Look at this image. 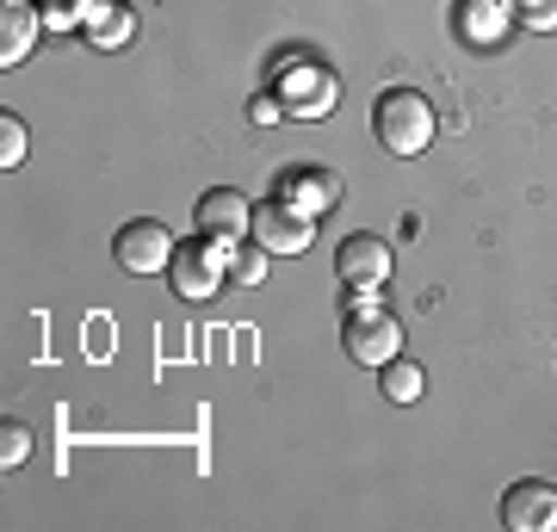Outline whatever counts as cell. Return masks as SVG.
Listing matches in <instances>:
<instances>
[{
  "mask_svg": "<svg viewBox=\"0 0 557 532\" xmlns=\"http://www.w3.org/2000/svg\"><path fill=\"white\" fill-rule=\"evenodd\" d=\"M434 131H440L434 106H428V94H416V87H384L379 106H372V137H379L391 156H403V161L428 156Z\"/></svg>",
  "mask_w": 557,
  "mask_h": 532,
  "instance_id": "1",
  "label": "cell"
},
{
  "mask_svg": "<svg viewBox=\"0 0 557 532\" xmlns=\"http://www.w3.org/2000/svg\"><path fill=\"white\" fill-rule=\"evenodd\" d=\"M341 347L354 366H384V359L403 354V322L384 310L379 297H347V316H341Z\"/></svg>",
  "mask_w": 557,
  "mask_h": 532,
  "instance_id": "2",
  "label": "cell"
},
{
  "mask_svg": "<svg viewBox=\"0 0 557 532\" xmlns=\"http://www.w3.org/2000/svg\"><path fill=\"white\" fill-rule=\"evenodd\" d=\"M223 279H230V242H218V236L174 242V260H168V285H174V297H186V304H211Z\"/></svg>",
  "mask_w": 557,
  "mask_h": 532,
  "instance_id": "3",
  "label": "cell"
},
{
  "mask_svg": "<svg viewBox=\"0 0 557 532\" xmlns=\"http://www.w3.org/2000/svg\"><path fill=\"white\" fill-rule=\"evenodd\" d=\"M255 242L267 255H304L317 242V218L273 193V198H260V211H255Z\"/></svg>",
  "mask_w": 557,
  "mask_h": 532,
  "instance_id": "4",
  "label": "cell"
},
{
  "mask_svg": "<svg viewBox=\"0 0 557 532\" xmlns=\"http://www.w3.org/2000/svg\"><path fill=\"white\" fill-rule=\"evenodd\" d=\"M335 94H341V81L322 62H285V81H278L285 119H329L335 112Z\"/></svg>",
  "mask_w": 557,
  "mask_h": 532,
  "instance_id": "5",
  "label": "cell"
},
{
  "mask_svg": "<svg viewBox=\"0 0 557 532\" xmlns=\"http://www.w3.org/2000/svg\"><path fill=\"white\" fill-rule=\"evenodd\" d=\"M112 248H119V267L124 273H137V279L168 273V260H174V236H168V223L161 218H131L119 236H112Z\"/></svg>",
  "mask_w": 557,
  "mask_h": 532,
  "instance_id": "6",
  "label": "cell"
},
{
  "mask_svg": "<svg viewBox=\"0 0 557 532\" xmlns=\"http://www.w3.org/2000/svg\"><path fill=\"white\" fill-rule=\"evenodd\" d=\"M335 273H341V285H347V292H379L384 279H391V242L372 236V230H354V236H341Z\"/></svg>",
  "mask_w": 557,
  "mask_h": 532,
  "instance_id": "7",
  "label": "cell"
},
{
  "mask_svg": "<svg viewBox=\"0 0 557 532\" xmlns=\"http://www.w3.org/2000/svg\"><path fill=\"white\" fill-rule=\"evenodd\" d=\"M508 25H515V7L508 0H458L453 7V32L465 50H502L508 44Z\"/></svg>",
  "mask_w": 557,
  "mask_h": 532,
  "instance_id": "8",
  "label": "cell"
},
{
  "mask_svg": "<svg viewBox=\"0 0 557 532\" xmlns=\"http://www.w3.org/2000/svg\"><path fill=\"white\" fill-rule=\"evenodd\" d=\"M502 527L508 532H552L557 527V490L539 477H520L502 495Z\"/></svg>",
  "mask_w": 557,
  "mask_h": 532,
  "instance_id": "9",
  "label": "cell"
},
{
  "mask_svg": "<svg viewBox=\"0 0 557 532\" xmlns=\"http://www.w3.org/2000/svg\"><path fill=\"white\" fill-rule=\"evenodd\" d=\"M278 198H292L298 211H310V218L322 223L341 205V174H329V168H317V161H298V168L278 174Z\"/></svg>",
  "mask_w": 557,
  "mask_h": 532,
  "instance_id": "10",
  "label": "cell"
},
{
  "mask_svg": "<svg viewBox=\"0 0 557 532\" xmlns=\"http://www.w3.org/2000/svg\"><path fill=\"white\" fill-rule=\"evenodd\" d=\"M193 223H199V236H218V242H242L255 230V211H248V198L236 186H211V193L193 205Z\"/></svg>",
  "mask_w": 557,
  "mask_h": 532,
  "instance_id": "11",
  "label": "cell"
},
{
  "mask_svg": "<svg viewBox=\"0 0 557 532\" xmlns=\"http://www.w3.org/2000/svg\"><path fill=\"white\" fill-rule=\"evenodd\" d=\"M38 32H44L38 0H7V7H0V62H7V69L25 62L32 44H38Z\"/></svg>",
  "mask_w": 557,
  "mask_h": 532,
  "instance_id": "12",
  "label": "cell"
},
{
  "mask_svg": "<svg viewBox=\"0 0 557 532\" xmlns=\"http://www.w3.org/2000/svg\"><path fill=\"white\" fill-rule=\"evenodd\" d=\"M87 32H94L100 50H119V44H131L137 20H131V7H124V0H87Z\"/></svg>",
  "mask_w": 557,
  "mask_h": 532,
  "instance_id": "13",
  "label": "cell"
},
{
  "mask_svg": "<svg viewBox=\"0 0 557 532\" xmlns=\"http://www.w3.org/2000/svg\"><path fill=\"white\" fill-rule=\"evenodd\" d=\"M384 372V396H391V403H403V409H409V403H421V391H428V372H421L416 359H384L379 366Z\"/></svg>",
  "mask_w": 557,
  "mask_h": 532,
  "instance_id": "14",
  "label": "cell"
},
{
  "mask_svg": "<svg viewBox=\"0 0 557 532\" xmlns=\"http://www.w3.org/2000/svg\"><path fill=\"white\" fill-rule=\"evenodd\" d=\"M230 279H236V285H260V279H267V248H242V242H230Z\"/></svg>",
  "mask_w": 557,
  "mask_h": 532,
  "instance_id": "15",
  "label": "cell"
},
{
  "mask_svg": "<svg viewBox=\"0 0 557 532\" xmlns=\"http://www.w3.org/2000/svg\"><path fill=\"white\" fill-rule=\"evenodd\" d=\"M25 458H32V428L7 415V421H0V465L13 471V465H25Z\"/></svg>",
  "mask_w": 557,
  "mask_h": 532,
  "instance_id": "16",
  "label": "cell"
},
{
  "mask_svg": "<svg viewBox=\"0 0 557 532\" xmlns=\"http://www.w3.org/2000/svg\"><path fill=\"white\" fill-rule=\"evenodd\" d=\"M25 143H32V137H25V124L13 119V112H0V168H20V161L32 156Z\"/></svg>",
  "mask_w": 557,
  "mask_h": 532,
  "instance_id": "17",
  "label": "cell"
},
{
  "mask_svg": "<svg viewBox=\"0 0 557 532\" xmlns=\"http://www.w3.org/2000/svg\"><path fill=\"white\" fill-rule=\"evenodd\" d=\"M38 13L50 32H75V25H87V0H38Z\"/></svg>",
  "mask_w": 557,
  "mask_h": 532,
  "instance_id": "18",
  "label": "cell"
},
{
  "mask_svg": "<svg viewBox=\"0 0 557 532\" xmlns=\"http://www.w3.org/2000/svg\"><path fill=\"white\" fill-rule=\"evenodd\" d=\"M515 7V25L527 32H557V0H508Z\"/></svg>",
  "mask_w": 557,
  "mask_h": 532,
  "instance_id": "19",
  "label": "cell"
},
{
  "mask_svg": "<svg viewBox=\"0 0 557 532\" xmlns=\"http://www.w3.org/2000/svg\"><path fill=\"white\" fill-rule=\"evenodd\" d=\"M248 119H255V124H278V119H285V106H278V94L248 99Z\"/></svg>",
  "mask_w": 557,
  "mask_h": 532,
  "instance_id": "20",
  "label": "cell"
}]
</instances>
